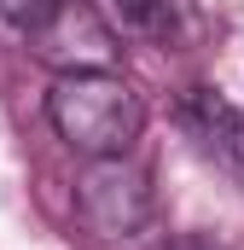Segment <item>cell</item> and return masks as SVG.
Wrapping results in <instances>:
<instances>
[{"instance_id":"cell-1","label":"cell","mask_w":244,"mask_h":250,"mask_svg":"<svg viewBox=\"0 0 244 250\" xmlns=\"http://www.w3.org/2000/svg\"><path fill=\"white\" fill-rule=\"evenodd\" d=\"M47 123L76 157H128L140 128H145V99L122 82L117 70H76L47 87Z\"/></svg>"},{"instance_id":"cell-2","label":"cell","mask_w":244,"mask_h":250,"mask_svg":"<svg viewBox=\"0 0 244 250\" xmlns=\"http://www.w3.org/2000/svg\"><path fill=\"white\" fill-rule=\"evenodd\" d=\"M76 221L99 239V245H122L134 233L151 227V181L140 163L128 157H93L76 181Z\"/></svg>"},{"instance_id":"cell-3","label":"cell","mask_w":244,"mask_h":250,"mask_svg":"<svg viewBox=\"0 0 244 250\" xmlns=\"http://www.w3.org/2000/svg\"><path fill=\"white\" fill-rule=\"evenodd\" d=\"M29 47H35V59L47 64V70H59V76L111 70V59H117V35H111L105 18H99L93 6H81V0H64L59 12L29 35Z\"/></svg>"},{"instance_id":"cell-4","label":"cell","mask_w":244,"mask_h":250,"mask_svg":"<svg viewBox=\"0 0 244 250\" xmlns=\"http://www.w3.org/2000/svg\"><path fill=\"white\" fill-rule=\"evenodd\" d=\"M186 123H192L244 175V111H239V105H227V99L209 93V87H192V99H186Z\"/></svg>"},{"instance_id":"cell-5","label":"cell","mask_w":244,"mask_h":250,"mask_svg":"<svg viewBox=\"0 0 244 250\" xmlns=\"http://www.w3.org/2000/svg\"><path fill=\"white\" fill-rule=\"evenodd\" d=\"M111 6H117V18L128 29H140V35H151V41L175 35V0H111Z\"/></svg>"},{"instance_id":"cell-6","label":"cell","mask_w":244,"mask_h":250,"mask_svg":"<svg viewBox=\"0 0 244 250\" xmlns=\"http://www.w3.org/2000/svg\"><path fill=\"white\" fill-rule=\"evenodd\" d=\"M157 250H227V245L209 239V233H175V239H163Z\"/></svg>"}]
</instances>
